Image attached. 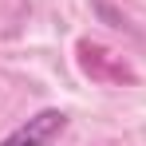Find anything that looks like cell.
<instances>
[{"mask_svg":"<svg viewBox=\"0 0 146 146\" xmlns=\"http://www.w3.org/2000/svg\"><path fill=\"white\" fill-rule=\"evenodd\" d=\"M63 126H67V115H63V111H55V107H48V111L32 115L24 126H16V130H12L0 146H48Z\"/></svg>","mask_w":146,"mask_h":146,"instance_id":"cell-1","label":"cell"},{"mask_svg":"<svg viewBox=\"0 0 146 146\" xmlns=\"http://www.w3.org/2000/svg\"><path fill=\"white\" fill-rule=\"evenodd\" d=\"M79 55H83V71L95 75V79H107V83H130L134 75L122 63L115 51L99 48V44H79Z\"/></svg>","mask_w":146,"mask_h":146,"instance_id":"cell-2","label":"cell"},{"mask_svg":"<svg viewBox=\"0 0 146 146\" xmlns=\"http://www.w3.org/2000/svg\"><path fill=\"white\" fill-rule=\"evenodd\" d=\"M99 16H107V20H111L115 28H122V16L115 12V8H111V4H99Z\"/></svg>","mask_w":146,"mask_h":146,"instance_id":"cell-3","label":"cell"}]
</instances>
